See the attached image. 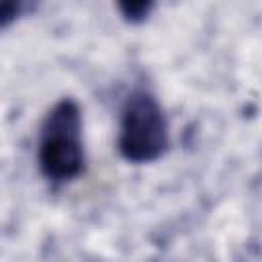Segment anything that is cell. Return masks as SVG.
Listing matches in <instances>:
<instances>
[{"label":"cell","mask_w":262,"mask_h":262,"mask_svg":"<svg viewBox=\"0 0 262 262\" xmlns=\"http://www.w3.org/2000/svg\"><path fill=\"white\" fill-rule=\"evenodd\" d=\"M149 4H145V2H141V4H121V10L125 12V16L129 18V20H141V18H145V14L149 12Z\"/></svg>","instance_id":"3957f363"},{"label":"cell","mask_w":262,"mask_h":262,"mask_svg":"<svg viewBox=\"0 0 262 262\" xmlns=\"http://www.w3.org/2000/svg\"><path fill=\"white\" fill-rule=\"evenodd\" d=\"M37 162L41 174L51 182H68L84 172L82 111L74 98L57 100L43 117Z\"/></svg>","instance_id":"6da1fadb"},{"label":"cell","mask_w":262,"mask_h":262,"mask_svg":"<svg viewBox=\"0 0 262 262\" xmlns=\"http://www.w3.org/2000/svg\"><path fill=\"white\" fill-rule=\"evenodd\" d=\"M170 145L168 119L154 92L145 88L133 90L119 121L117 149L131 164H149L166 154Z\"/></svg>","instance_id":"7a4b0ae2"}]
</instances>
